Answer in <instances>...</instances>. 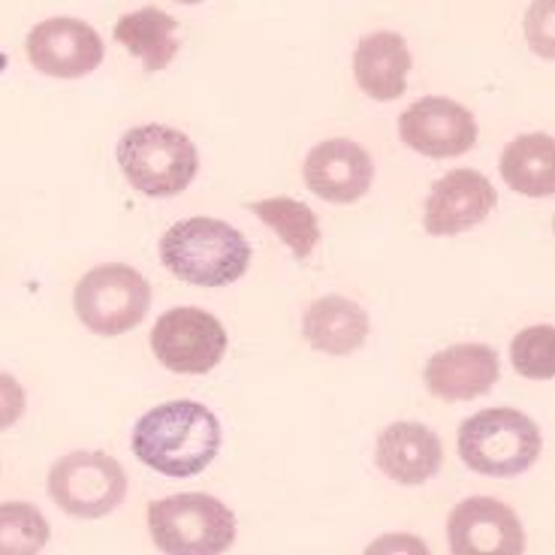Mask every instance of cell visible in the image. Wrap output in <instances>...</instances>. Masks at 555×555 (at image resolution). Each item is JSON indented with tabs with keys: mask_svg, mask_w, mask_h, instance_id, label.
Listing matches in <instances>:
<instances>
[{
	"mask_svg": "<svg viewBox=\"0 0 555 555\" xmlns=\"http://www.w3.org/2000/svg\"><path fill=\"white\" fill-rule=\"evenodd\" d=\"M372 333V318L362 306L347 296H320L308 306L302 318V335L320 353L350 357L357 353Z\"/></svg>",
	"mask_w": 555,
	"mask_h": 555,
	"instance_id": "17",
	"label": "cell"
},
{
	"mask_svg": "<svg viewBox=\"0 0 555 555\" xmlns=\"http://www.w3.org/2000/svg\"><path fill=\"white\" fill-rule=\"evenodd\" d=\"M103 40L82 18H46L28 34V61L52 79H82L103 64Z\"/></svg>",
	"mask_w": 555,
	"mask_h": 555,
	"instance_id": "11",
	"label": "cell"
},
{
	"mask_svg": "<svg viewBox=\"0 0 555 555\" xmlns=\"http://www.w3.org/2000/svg\"><path fill=\"white\" fill-rule=\"evenodd\" d=\"M399 137L408 149L431 160L462 157L477 145V121L456 100L423 98L402 112Z\"/></svg>",
	"mask_w": 555,
	"mask_h": 555,
	"instance_id": "9",
	"label": "cell"
},
{
	"mask_svg": "<svg viewBox=\"0 0 555 555\" xmlns=\"http://www.w3.org/2000/svg\"><path fill=\"white\" fill-rule=\"evenodd\" d=\"M52 528L28 501L0 504V555H37L46 550Z\"/></svg>",
	"mask_w": 555,
	"mask_h": 555,
	"instance_id": "21",
	"label": "cell"
},
{
	"mask_svg": "<svg viewBox=\"0 0 555 555\" xmlns=\"http://www.w3.org/2000/svg\"><path fill=\"white\" fill-rule=\"evenodd\" d=\"M227 345L223 323L203 308H172L152 330L154 357L176 375H208L221 365Z\"/></svg>",
	"mask_w": 555,
	"mask_h": 555,
	"instance_id": "8",
	"label": "cell"
},
{
	"mask_svg": "<svg viewBox=\"0 0 555 555\" xmlns=\"http://www.w3.org/2000/svg\"><path fill=\"white\" fill-rule=\"evenodd\" d=\"M176 3H203V0H176Z\"/></svg>",
	"mask_w": 555,
	"mask_h": 555,
	"instance_id": "24",
	"label": "cell"
},
{
	"mask_svg": "<svg viewBox=\"0 0 555 555\" xmlns=\"http://www.w3.org/2000/svg\"><path fill=\"white\" fill-rule=\"evenodd\" d=\"M115 40L142 61L145 73L167 69L181 49L179 22L157 7H142L137 13L121 15L115 25Z\"/></svg>",
	"mask_w": 555,
	"mask_h": 555,
	"instance_id": "18",
	"label": "cell"
},
{
	"mask_svg": "<svg viewBox=\"0 0 555 555\" xmlns=\"http://www.w3.org/2000/svg\"><path fill=\"white\" fill-rule=\"evenodd\" d=\"M118 167L133 191L145 196H179L199 172V152L176 127L145 125L127 130L118 142Z\"/></svg>",
	"mask_w": 555,
	"mask_h": 555,
	"instance_id": "4",
	"label": "cell"
},
{
	"mask_svg": "<svg viewBox=\"0 0 555 555\" xmlns=\"http://www.w3.org/2000/svg\"><path fill=\"white\" fill-rule=\"evenodd\" d=\"M308 191L335 206H350L372 191L375 160L353 139H326L306 157Z\"/></svg>",
	"mask_w": 555,
	"mask_h": 555,
	"instance_id": "13",
	"label": "cell"
},
{
	"mask_svg": "<svg viewBox=\"0 0 555 555\" xmlns=\"http://www.w3.org/2000/svg\"><path fill=\"white\" fill-rule=\"evenodd\" d=\"M501 179L522 196L555 194V139L550 133H526L501 152Z\"/></svg>",
	"mask_w": 555,
	"mask_h": 555,
	"instance_id": "19",
	"label": "cell"
},
{
	"mask_svg": "<svg viewBox=\"0 0 555 555\" xmlns=\"http://www.w3.org/2000/svg\"><path fill=\"white\" fill-rule=\"evenodd\" d=\"M218 450L221 423L199 402L157 404L133 426V453L164 477H196L215 462Z\"/></svg>",
	"mask_w": 555,
	"mask_h": 555,
	"instance_id": "1",
	"label": "cell"
},
{
	"mask_svg": "<svg viewBox=\"0 0 555 555\" xmlns=\"http://www.w3.org/2000/svg\"><path fill=\"white\" fill-rule=\"evenodd\" d=\"M149 531L167 555H221L236 543V516L206 492H181L149 504Z\"/></svg>",
	"mask_w": 555,
	"mask_h": 555,
	"instance_id": "5",
	"label": "cell"
},
{
	"mask_svg": "<svg viewBox=\"0 0 555 555\" xmlns=\"http://www.w3.org/2000/svg\"><path fill=\"white\" fill-rule=\"evenodd\" d=\"M49 495L67 516L100 519L127 499L125 465L100 450L69 453L49 472Z\"/></svg>",
	"mask_w": 555,
	"mask_h": 555,
	"instance_id": "7",
	"label": "cell"
},
{
	"mask_svg": "<svg viewBox=\"0 0 555 555\" xmlns=\"http://www.w3.org/2000/svg\"><path fill=\"white\" fill-rule=\"evenodd\" d=\"M426 387L444 402H472L499 384V350L489 345H453L426 362Z\"/></svg>",
	"mask_w": 555,
	"mask_h": 555,
	"instance_id": "14",
	"label": "cell"
},
{
	"mask_svg": "<svg viewBox=\"0 0 555 555\" xmlns=\"http://www.w3.org/2000/svg\"><path fill=\"white\" fill-rule=\"evenodd\" d=\"M447 543L453 555H522L526 528L495 499H465L447 519Z\"/></svg>",
	"mask_w": 555,
	"mask_h": 555,
	"instance_id": "10",
	"label": "cell"
},
{
	"mask_svg": "<svg viewBox=\"0 0 555 555\" xmlns=\"http://www.w3.org/2000/svg\"><path fill=\"white\" fill-rule=\"evenodd\" d=\"M25 408H28L25 387L13 375L0 372V431L13 429L15 423L22 420V414H25Z\"/></svg>",
	"mask_w": 555,
	"mask_h": 555,
	"instance_id": "23",
	"label": "cell"
},
{
	"mask_svg": "<svg viewBox=\"0 0 555 555\" xmlns=\"http://www.w3.org/2000/svg\"><path fill=\"white\" fill-rule=\"evenodd\" d=\"M375 462L392 483L423 486L441 472L444 444L429 426L414 423V420H402V423H392L380 431Z\"/></svg>",
	"mask_w": 555,
	"mask_h": 555,
	"instance_id": "15",
	"label": "cell"
},
{
	"mask_svg": "<svg viewBox=\"0 0 555 555\" xmlns=\"http://www.w3.org/2000/svg\"><path fill=\"white\" fill-rule=\"evenodd\" d=\"M511 362L528 380H553L555 377V330L550 323L528 326L511 341Z\"/></svg>",
	"mask_w": 555,
	"mask_h": 555,
	"instance_id": "22",
	"label": "cell"
},
{
	"mask_svg": "<svg viewBox=\"0 0 555 555\" xmlns=\"http://www.w3.org/2000/svg\"><path fill=\"white\" fill-rule=\"evenodd\" d=\"M459 456L483 477H519L541 456L538 423L516 408H486L459 426Z\"/></svg>",
	"mask_w": 555,
	"mask_h": 555,
	"instance_id": "3",
	"label": "cell"
},
{
	"mask_svg": "<svg viewBox=\"0 0 555 555\" xmlns=\"http://www.w3.org/2000/svg\"><path fill=\"white\" fill-rule=\"evenodd\" d=\"M414 67L411 49L402 34L396 30H377L362 37L353 52V76L362 94L372 100L389 103L408 91V73Z\"/></svg>",
	"mask_w": 555,
	"mask_h": 555,
	"instance_id": "16",
	"label": "cell"
},
{
	"mask_svg": "<svg viewBox=\"0 0 555 555\" xmlns=\"http://www.w3.org/2000/svg\"><path fill=\"white\" fill-rule=\"evenodd\" d=\"M499 206L495 184L477 169H453L431 184L423 227L429 236H459L483 223Z\"/></svg>",
	"mask_w": 555,
	"mask_h": 555,
	"instance_id": "12",
	"label": "cell"
},
{
	"mask_svg": "<svg viewBox=\"0 0 555 555\" xmlns=\"http://www.w3.org/2000/svg\"><path fill=\"white\" fill-rule=\"evenodd\" d=\"M76 318L94 335H125L137 330L152 308V284L127 263H103L76 284Z\"/></svg>",
	"mask_w": 555,
	"mask_h": 555,
	"instance_id": "6",
	"label": "cell"
},
{
	"mask_svg": "<svg viewBox=\"0 0 555 555\" xmlns=\"http://www.w3.org/2000/svg\"><path fill=\"white\" fill-rule=\"evenodd\" d=\"M250 215H257L260 221L275 233L287 248L293 250L296 260H308L311 250L318 248L320 242V221L318 215L299 199L291 196H275V199H260L250 203Z\"/></svg>",
	"mask_w": 555,
	"mask_h": 555,
	"instance_id": "20",
	"label": "cell"
},
{
	"mask_svg": "<svg viewBox=\"0 0 555 555\" xmlns=\"http://www.w3.org/2000/svg\"><path fill=\"white\" fill-rule=\"evenodd\" d=\"M169 272L196 287H230L248 272L250 245L236 227L218 218H188L160 238Z\"/></svg>",
	"mask_w": 555,
	"mask_h": 555,
	"instance_id": "2",
	"label": "cell"
}]
</instances>
